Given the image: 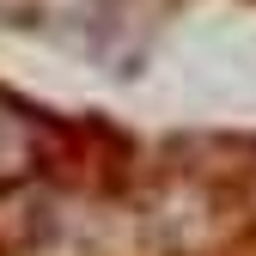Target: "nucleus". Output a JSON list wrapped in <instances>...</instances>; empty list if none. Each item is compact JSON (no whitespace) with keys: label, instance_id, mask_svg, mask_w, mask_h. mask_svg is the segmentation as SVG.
Returning a JSON list of instances; mask_svg holds the SVG:
<instances>
[]
</instances>
